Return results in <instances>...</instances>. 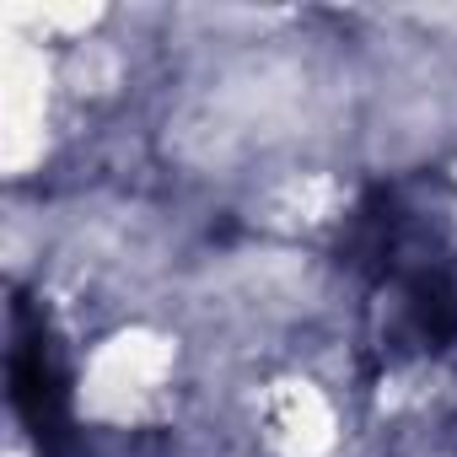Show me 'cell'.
I'll list each match as a JSON object with an SVG mask.
<instances>
[{
  "mask_svg": "<svg viewBox=\"0 0 457 457\" xmlns=\"http://www.w3.org/2000/svg\"><path fill=\"white\" fill-rule=\"evenodd\" d=\"M12 403L28 425V436L38 441L44 457H60L71 446V393H65V371L60 355L49 345L44 328L28 323V312H17V345H12Z\"/></svg>",
  "mask_w": 457,
  "mask_h": 457,
  "instance_id": "1",
  "label": "cell"
}]
</instances>
